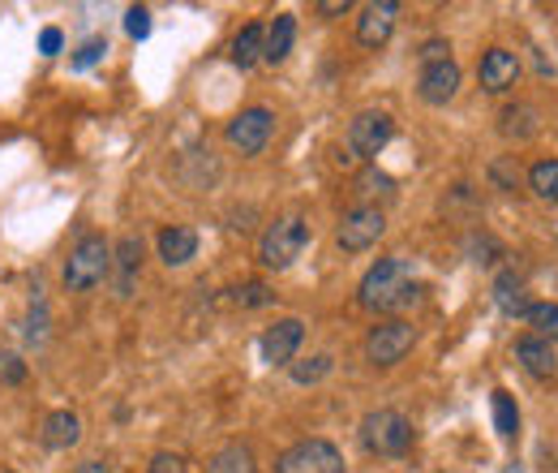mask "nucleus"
Returning <instances> with one entry per match:
<instances>
[{
  "label": "nucleus",
  "instance_id": "1",
  "mask_svg": "<svg viewBox=\"0 0 558 473\" xmlns=\"http://www.w3.org/2000/svg\"><path fill=\"white\" fill-rule=\"evenodd\" d=\"M417 293H421V284H417L408 258H378V263L361 276V284H356L361 310H374V315L404 310V306L417 302Z\"/></svg>",
  "mask_w": 558,
  "mask_h": 473
},
{
  "label": "nucleus",
  "instance_id": "2",
  "mask_svg": "<svg viewBox=\"0 0 558 473\" xmlns=\"http://www.w3.org/2000/svg\"><path fill=\"white\" fill-rule=\"evenodd\" d=\"M108 276H112V241L104 233L78 237V245L69 250L65 271H61L65 289H69V293H91V289H100Z\"/></svg>",
  "mask_w": 558,
  "mask_h": 473
},
{
  "label": "nucleus",
  "instance_id": "3",
  "mask_svg": "<svg viewBox=\"0 0 558 473\" xmlns=\"http://www.w3.org/2000/svg\"><path fill=\"white\" fill-rule=\"evenodd\" d=\"M391 133H395L391 113H382V108H365V113H356L352 125H348V133H343L339 164H348V168H356V164H374V159H378V151L391 142Z\"/></svg>",
  "mask_w": 558,
  "mask_h": 473
},
{
  "label": "nucleus",
  "instance_id": "4",
  "mask_svg": "<svg viewBox=\"0 0 558 473\" xmlns=\"http://www.w3.org/2000/svg\"><path fill=\"white\" fill-rule=\"evenodd\" d=\"M413 439H417V431L400 409H374L361 418V448L369 457H387V461L404 457L413 448Z\"/></svg>",
  "mask_w": 558,
  "mask_h": 473
},
{
  "label": "nucleus",
  "instance_id": "5",
  "mask_svg": "<svg viewBox=\"0 0 558 473\" xmlns=\"http://www.w3.org/2000/svg\"><path fill=\"white\" fill-rule=\"evenodd\" d=\"M310 245V225H306V216H280V220H271L267 225V233L258 241V263L267 267V271H288L297 258H301V250Z\"/></svg>",
  "mask_w": 558,
  "mask_h": 473
},
{
  "label": "nucleus",
  "instance_id": "6",
  "mask_svg": "<svg viewBox=\"0 0 558 473\" xmlns=\"http://www.w3.org/2000/svg\"><path fill=\"white\" fill-rule=\"evenodd\" d=\"M413 345H417V328L413 323H404V319H387V323H378V328H369V336H365V361L369 366H400L404 357L413 354Z\"/></svg>",
  "mask_w": 558,
  "mask_h": 473
},
{
  "label": "nucleus",
  "instance_id": "7",
  "mask_svg": "<svg viewBox=\"0 0 558 473\" xmlns=\"http://www.w3.org/2000/svg\"><path fill=\"white\" fill-rule=\"evenodd\" d=\"M387 233V216H382V207H374V203H356L352 212H343V220H339V229H335V241H339V250L343 254H365L369 245H378Z\"/></svg>",
  "mask_w": 558,
  "mask_h": 473
},
{
  "label": "nucleus",
  "instance_id": "8",
  "mask_svg": "<svg viewBox=\"0 0 558 473\" xmlns=\"http://www.w3.org/2000/svg\"><path fill=\"white\" fill-rule=\"evenodd\" d=\"M275 473H343V452L332 439H297L280 452Z\"/></svg>",
  "mask_w": 558,
  "mask_h": 473
},
{
  "label": "nucleus",
  "instance_id": "9",
  "mask_svg": "<svg viewBox=\"0 0 558 473\" xmlns=\"http://www.w3.org/2000/svg\"><path fill=\"white\" fill-rule=\"evenodd\" d=\"M275 133V113L254 104V108H241L236 117L228 120V146L241 151V155H262L267 142Z\"/></svg>",
  "mask_w": 558,
  "mask_h": 473
},
{
  "label": "nucleus",
  "instance_id": "10",
  "mask_svg": "<svg viewBox=\"0 0 558 473\" xmlns=\"http://www.w3.org/2000/svg\"><path fill=\"white\" fill-rule=\"evenodd\" d=\"M395 17H400V4L395 0H378V4H365L361 17H356V43L378 52L391 35H395Z\"/></svg>",
  "mask_w": 558,
  "mask_h": 473
},
{
  "label": "nucleus",
  "instance_id": "11",
  "mask_svg": "<svg viewBox=\"0 0 558 473\" xmlns=\"http://www.w3.org/2000/svg\"><path fill=\"white\" fill-rule=\"evenodd\" d=\"M301 341H306V323H301V319H280L275 328L262 332L258 349H262V361H267V366H293Z\"/></svg>",
  "mask_w": 558,
  "mask_h": 473
},
{
  "label": "nucleus",
  "instance_id": "12",
  "mask_svg": "<svg viewBox=\"0 0 558 473\" xmlns=\"http://www.w3.org/2000/svg\"><path fill=\"white\" fill-rule=\"evenodd\" d=\"M477 78H481V91L503 95V91H511L516 78H520V56H516L511 48H490V52L481 56V65H477Z\"/></svg>",
  "mask_w": 558,
  "mask_h": 473
},
{
  "label": "nucleus",
  "instance_id": "13",
  "mask_svg": "<svg viewBox=\"0 0 558 473\" xmlns=\"http://www.w3.org/2000/svg\"><path fill=\"white\" fill-rule=\"evenodd\" d=\"M459 91V65L455 61H439V65H421V78H417V95L430 104V108H446Z\"/></svg>",
  "mask_w": 558,
  "mask_h": 473
},
{
  "label": "nucleus",
  "instance_id": "14",
  "mask_svg": "<svg viewBox=\"0 0 558 473\" xmlns=\"http://www.w3.org/2000/svg\"><path fill=\"white\" fill-rule=\"evenodd\" d=\"M39 439H43V448H52V452H69V448H78V439H82V418L69 413V409H52V413L43 418V426H39Z\"/></svg>",
  "mask_w": 558,
  "mask_h": 473
},
{
  "label": "nucleus",
  "instance_id": "15",
  "mask_svg": "<svg viewBox=\"0 0 558 473\" xmlns=\"http://www.w3.org/2000/svg\"><path fill=\"white\" fill-rule=\"evenodd\" d=\"M142 237H120L116 245H112V267H116V297H129L133 293V280H138V271H142Z\"/></svg>",
  "mask_w": 558,
  "mask_h": 473
},
{
  "label": "nucleus",
  "instance_id": "16",
  "mask_svg": "<svg viewBox=\"0 0 558 473\" xmlns=\"http://www.w3.org/2000/svg\"><path fill=\"white\" fill-rule=\"evenodd\" d=\"M155 245H159V258H164L168 267H185V263L198 254V229H190V225H168L164 233L155 237Z\"/></svg>",
  "mask_w": 558,
  "mask_h": 473
},
{
  "label": "nucleus",
  "instance_id": "17",
  "mask_svg": "<svg viewBox=\"0 0 558 473\" xmlns=\"http://www.w3.org/2000/svg\"><path fill=\"white\" fill-rule=\"evenodd\" d=\"M494 306H498L507 319H529L533 302H529V289H524V280H520L516 271H503V276L494 280Z\"/></svg>",
  "mask_w": 558,
  "mask_h": 473
},
{
  "label": "nucleus",
  "instance_id": "18",
  "mask_svg": "<svg viewBox=\"0 0 558 473\" xmlns=\"http://www.w3.org/2000/svg\"><path fill=\"white\" fill-rule=\"evenodd\" d=\"M516 361L533 374V379H555V345L550 341H542V336H524V341H516Z\"/></svg>",
  "mask_w": 558,
  "mask_h": 473
},
{
  "label": "nucleus",
  "instance_id": "19",
  "mask_svg": "<svg viewBox=\"0 0 558 473\" xmlns=\"http://www.w3.org/2000/svg\"><path fill=\"white\" fill-rule=\"evenodd\" d=\"M297 43V17L293 13H280L271 26H267V43H262V61L267 65H284L288 52Z\"/></svg>",
  "mask_w": 558,
  "mask_h": 473
},
{
  "label": "nucleus",
  "instance_id": "20",
  "mask_svg": "<svg viewBox=\"0 0 558 473\" xmlns=\"http://www.w3.org/2000/svg\"><path fill=\"white\" fill-rule=\"evenodd\" d=\"M262 43H267V26H258V22L241 26L236 39H232V48H228L232 65H236V69H254V65L262 61Z\"/></svg>",
  "mask_w": 558,
  "mask_h": 473
},
{
  "label": "nucleus",
  "instance_id": "21",
  "mask_svg": "<svg viewBox=\"0 0 558 473\" xmlns=\"http://www.w3.org/2000/svg\"><path fill=\"white\" fill-rule=\"evenodd\" d=\"M503 125H498V129H503V133H507V138H516V142H524V138H533V133H537V129H542V120H537V108H533V104H516V108H503Z\"/></svg>",
  "mask_w": 558,
  "mask_h": 473
},
{
  "label": "nucleus",
  "instance_id": "22",
  "mask_svg": "<svg viewBox=\"0 0 558 473\" xmlns=\"http://www.w3.org/2000/svg\"><path fill=\"white\" fill-rule=\"evenodd\" d=\"M207 473H258V465H254V452L245 444H228L211 457Z\"/></svg>",
  "mask_w": 558,
  "mask_h": 473
},
{
  "label": "nucleus",
  "instance_id": "23",
  "mask_svg": "<svg viewBox=\"0 0 558 473\" xmlns=\"http://www.w3.org/2000/svg\"><path fill=\"white\" fill-rule=\"evenodd\" d=\"M529 190L542 203H558V159H542L529 168Z\"/></svg>",
  "mask_w": 558,
  "mask_h": 473
},
{
  "label": "nucleus",
  "instance_id": "24",
  "mask_svg": "<svg viewBox=\"0 0 558 473\" xmlns=\"http://www.w3.org/2000/svg\"><path fill=\"white\" fill-rule=\"evenodd\" d=\"M228 302H232V306H241V310H262V306H271V302H275V293H271L262 280H245V284L228 289Z\"/></svg>",
  "mask_w": 558,
  "mask_h": 473
},
{
  "label": "nucleus",
  "instance_id": "25",
  "mask_svg": "<svg viewBox=\"0 0 558 473\" xmlns=\"http://www.w3.org/2000/svg\"><path fill=\"white\" fill-rule=\"evenodd\" d=\"M494 431L503 435V439H516V431H520V409H516V400H511V392H494Z\"/></svg>",
  "mask_w": 558,
  "mask_h": 473
},
{
  "label": "nucleus",
  "instance_id": "26",
  "mask_svg": "<svg viewBox=\"0 0 558 473\" xmlns=\"http://www.w3.org/2000/svg\"><path fill=\"white\" fill-rule=\"evenodd\" d=\"M288 370H293V383L310 387V383H319V379H327V374H332V370H335V357L332 354L306 357V361H293Z\"/></svg>",
  "mask_w": 558,
  "mask_h": 473
},
{
  "label": "nucleus",
  "instance_id": "27",
  "mask_svg": "<svg viewBox=\"0 0 558 473\" xmlns=\"http://www.w3.org/2000/svg\"><path fill=\"white\" fill-rule=\"evenodd\" d=\"M529 328H533V336H542V341H558V306L555 302H533V310H529Z\"/></svg>",
  "mask_w": 558,
  "mask_h": 473
},
{
  "label": "nucleus",
  "instance_id": "28",
  "mask_svg": "<svg viewBox=\"0 0 558 473\" xmlns=\"http://www.w3.org/2000/svg\"><path fill=\"white\" fill-rule=\"evenodd\" d=\"M356 194H361V199H369V194H395V181H391L387 172H378L374 164H365L361 177H356Z\"/></svg>",
  "mask_w": 558,
  "mask_h": 473
},
{
  "label": "nucleus",
  "instance_id": "29",
  "mask_svg": "<svg viewBox=\"0 0 558 473\" xmlns=\"http://www.w3.org/2000/svg\"><path fill=\"white\" fill-rule=\"evenodd\" d=\"M125 30H129V39H146V35H151V9L133 4V9L125 13Z\"/></svg>",
  "mask_w": 558,
  "mask_h": 473
},
{
  "label": "nucleus",
  "instance_id": "30",
  "mask_svg": "<svg viewBox=\"0 0 558 473\" xmlns=\"http://www.w3.org/2000/svg\"><path fill=\"white\" fill-rule=\"evenodd\" d=\"M146 473H190V465H185L181 452H155L151 465H146Z\"/></svg>",
  "mask_w": 558,
  "mask_h": 473
},
{
  "label": "nucleus",
  "instance_id": "31",
  "mask_svg": "<svg viewBox=\"0 0 558 473\" xmlns=\"http://www.w3.org/2000/svg\"><path fill=\"white\" fill-rule=\"evenodd\" d=\"M104 52H108V39H87V43H82V52L74 56V69H91Z\"/></svg>",
  "mask_w": 558,
  "mask_h": 473
},
{
  "label": "nucleus",
  "instance_id": "32",
  "mask_svg": "<svg viewBox=\"0 0 558 473\" xmlns=\"http://www.w3.org/2000/svg\"><path fill=\"white\" fill-rule=\"evenodd\" d=\"M490 177H494L503 190H516V186H520V168H511V159H494V164H490Z\"/></svg>",
  "mask_w": 558,
  "mask_h": 473
},
{
  "label": "nucleus",
  "instance_id": "33",
  "mask_svg": "<svg viewBox=\"0 0 558 473\" xmlns=\"http://www.w3.org/2000/svg\"><path fill=\"white\" fill-rule=\"evenodd\" d=\"M417 56H421V65H439V61H451V43H446V39H426Z\"/></svg>",
  "mask_w": 558,
  "mask_h": 473
},
{
  "label": "nucleus",
  "instance_id": "34",
  "mask_svg": "<svg viewBox=\"0 0 558 473\" xmlns=\"http://www.w3.org/2000/svg\"><path fill=\"white\" fill-rule=\"evenodd\" d=\"M61 43H65V35H61L56 26H48V30L39 35V52H43V56H56V52H61Z\"/></svg>",
  "mask_w": 558,
  "mask_h": 473
},
{
  "label": "nucleus",
  "instance_id": "35",
  "mask_svg": "<svg viewBox=\"0 0 558 473\" xmlns=\"http://www.w3.org/2000/svg\"><path fill=\"white\" fill-rule=\"evenodd\" d=\"M0 361H4V379H9V383H22V379H26V366H22L13 354H4Z\"/></svg>",
  "mask_w": 558,
  "mask_h": 473
},
{
  "label": "nucleus",
  "instance_id": "36",
  "mask_svg": "<svg viewBox=\"0 0 558 473\" xmlns=\"http://www.w3.org/2000/svg\"><path fill=\"white\" fill-rule=\"evenodd\" d=\"M348 9H352L348 0H323V4H314L319 17H335V13H348Z\"/></svg>",
  "mask_w": 558,
  "mask_h": 473
},
{
  "label": "nucleus",
  "instance_id": "37",
  "mask_svg": "<svg viewBox=\"0 0 558 473\" xmlns=\"http://www.w3.org/2000/svg\"><path fill=\"white\" fill-rule=\"evenodd\" d=\"M74 473H112V465H108V461H82Z\"/></svg>",
  "mask_w": 558,
  "mask_h": 473
},
{
  "label": "nucleus",
  "instance_id": "38",
  "mask_svg": "<svg viewBox=\"0 0 558 473\" xmlns=\"http://www.w3.org/2000/svg\"><path fill=\"white\" fill-rule=\"evenodd\" d=\"M0 473H17V470H0Z\"/></svg>",
  "mask_w": 558,
  "mask_h": 473
}]
</instances>
